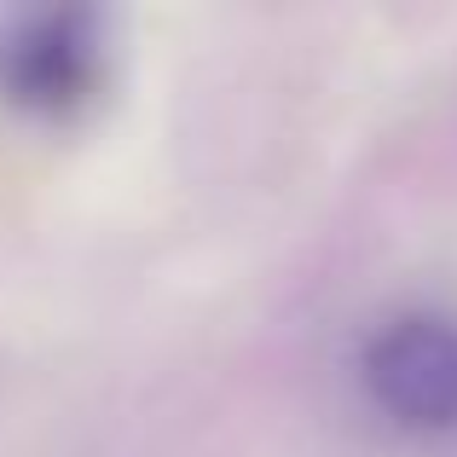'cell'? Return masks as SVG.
<instances>
[{
  "mask_svg": "<svg viewBox=\"0 0 457 457\" xmlns=\"http://www.w3.org/2000/svg\"><path fill=\"white\" fill-rule=\"evenodd\" d=\"M104 81H111V41L99 12H0V104L35 122H81Z\"/></svg>",
  "mask_w": 457,
  "mask_h": 457,
  "instance_id": "1",
  "label": "cell"
},
{
  "mask_svg": "<svg viewBox=\"0 0 457 457\" xmlns=\"http://www.w3.org/2000/svg\"><path fill=\"white\" fill-rule=\"evenodd\" d=\"M359 388L370 411L411 440L457 435V319L446 312H394L359 342Z\"/></svg>",
  "mask_w": 457,
  "mask_h": 457,
  "instance_id": "2",
  "label": "cell"
}]
</instances>
